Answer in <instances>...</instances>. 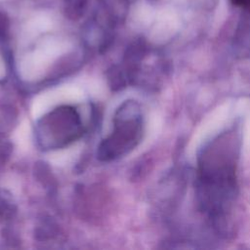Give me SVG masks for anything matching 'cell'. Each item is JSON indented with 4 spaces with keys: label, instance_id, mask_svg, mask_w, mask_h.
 <instances>
[{
    "label": "cell",
    "instance_id": "7",
    "mask_svg": "<svg viewBox=\"0 0 250 250\" xmlns=\"http://www.w3.org/2000/svg\"><path fill=\"white\" fill-rule=\"evenodd\" d=\"M16 212V206L13 202L11 194L0 188V219L9 218Z\"/></svg>",
    "mask_w": 250,
    "mask_h": 250
},
{
    "label": "cell",
    "instance_id": "8",
    "mask_svg": "<svg viewBox=\"0 0 250 250\" xmlns=\"http://www.w3.org/2000/svg\"><path fill=\"white\" fill-rule=\"evenodd\" d=\"M13 151V145L9 140L0 137V167L10 158Z\"/></svg>",
    "mask_w": 250,
    "mask_h": 250
},
{
    "label": "cell",
    "instance_id": "9",
    "mask_svg": "<svg viewBox=\"0 0 250 250\" xmlns=\"http://www.w3.org/2000/svg\"><path fill=\"white\" fill-rule=\"evenodd\" d=\"M230 2L240 8H249L250 7V0H230Z\"/></svg>",
    "mask_w": 250,
    "mask_h": 250
},
{
    "label": "cell",
    "instance_id": "6",
    "mask_svg": "<svg viewBox=\"0 0 250 250\" xmlns=\"http://www.w3.org/2000/svg\"><path fill=\"white\" fill-rule=\"evenodd\" d=\"M58 233V226L51 219H43L39 226L34 229V235L37 240L46 241L53 239Z\"/></svg>",
    "mask_w": 250,
    "mask_h": 250
},
{
    "label": "cell",
    "instance_id": "2",
    "mask_svg": "<svg viewBox=\"0 0 250 250\" xmlns=\"http://www.w3.org/2000/svg\"><path fill=\"white\" fill-rule=\"evenodd\" d=\"M144 134V119L140 104L134 100L125 101L113 116V131L98 146L97 157L108 162L133 150Z\"/></svg>",
    "mask_w": 250,
    "mask_h": 250
},
{
    "label": "cell",
    "instance_id": "4",
    "mask_svg": "<svg viewBox=\"0 0 250 250\" xmlns=\"http://www.w3.org/2000/svg\"><path fill=\"white\" fill-rule=\"evenodd\" d=\"M34 176L36 180L50 192H54L57 189V182L52 173V170L48 163L44 161H37L33 168Z\"/></svg>",
    "mask_w": 250,
    "mask_h": 250
},
{
    "label": "cell",
    "instance_id": "5",
    "mask_svg": "<svg viewBox=\"0 0 250 250\" xmlns=\"http://www.w3.org/2000/svg\"><path fill=\"white\" fill-rule=\"evenodd\" d=\"M105 76L108 87L112 92H119L123 90L129 82L123 66H109L105 72Z\"/></svg>",
    "mask_w": 250,
    "mask_h": 250
},
{
    "label": "cell",
    "instance_id": "1",
    "mask_svg": "<svg viewBox=\"0 0 250 250\" xmlns=\"http://www.w3.org/2000/svg\"><path fill=\"white\" fill-rule=\"evenodd\" d=\"M241 138L237 127L219 134L198 159L197 193L202 210L216 223L230 214L236 196V171Z\"/></svg>",
    "mask_w": 250,
    "mask_h": 250
},
{
    "label": "cell",
    "instance_id": "3",
    "mask_svg": "<svg viewBox=\"0 0 250 250\" xmlns=\"http://www.w3.org/2000/svg\"><path fill=\"white\" fill-rule=\"evenodd\" d=\"M85 131L79 112L70 105H60L42 116L35 125V139L44 150L62 148Z\"/></svg>",
    "mask_w": 250,
    "mask_h": 250
}]
</instances>
